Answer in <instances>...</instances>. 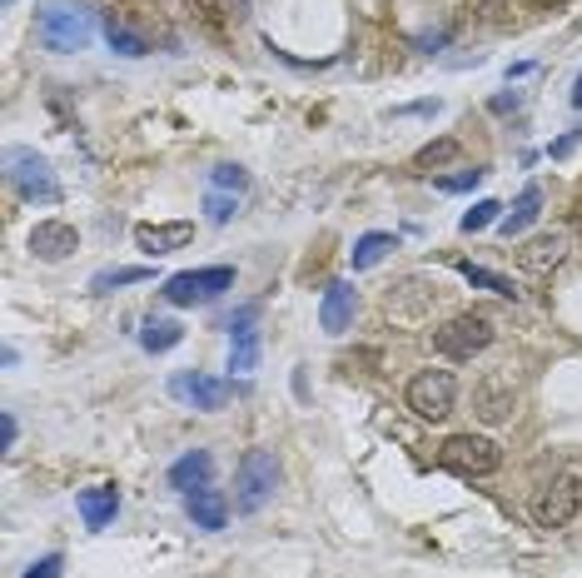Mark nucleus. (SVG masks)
Masks as SVG:
<instances>
[{
  "mask_svg": "<svg viewBox=\"0 0 582 578\" xmlns=\"http://www.w3.org/2000/svg\"><path fill=\"white\" fill-rule=\"evenodd\" d=\"M210 189H230V195H245L249 189V175L239 165H214L210 170Z\"/></svg>",
  "mask_w": 582,
  "mask_h": 578,
  "instance_id": "28",
  "label": "nucleus"
},
{
  "mask_svg": "<svg viewBox=\"0 0 582 578\" xmlns=\"http://www.w3.org/2000/svg\"><path fill=\"white\" fill-rule=\"evenodd\" d=\"M189 239H195V224L189 220H160V224H135V245L150 255V260H160V255H175V249H185Z\"/></svg>",
  "mask_w": 582,
  "mask_h": 578,
  "instance_id": "14",
  "label": "nucleus"
},
{
  "mask_svg": "<svg viewBox=\"0 0 582 578\" xmlns=\"http://www.w3.org/2000/svg\"><path fill=\"white\" fill-rule=\"evenodd\" d=\"M454 155H458V140H448V135H443V140H429L419 155H413V170H438V165H448Z\"/></svg>",
  "mask_w": 582,
  "mask_h": 578,
  "instance_id": "26",
  "label": "nucleus"
},
{
  "mask_svg": "<svg viewBox=\"0 0 582 578\" xmlns=\"http://www.w3.org/2000/svg\"><path fill=\"white\" fill-rule=\"evenodd\" d=\"M518 106H523V95H518V90H503V95H493V100H488L493 115H508V110H518Z\"/></svg>",
  "mask_w": 582,
  "mask_h": 578,
  "instance_id": "33",
  "label": "nucleus"
},
{
  "mask_svg": "<svg viewBox=\"0 0 582 578\" xmlns=\"http://www.w3.org/2000/svg\"><path fill=\"white\" fill-rule=\"evenodd\" d=\"M493 334H498V324H493L488 315L468 309V315H454L448 324L433 330V349H438L443 359H454V365H468V359H478L483 349H488Z\"/></svg>",
  "mask_w": 582,
  "mask_h": 578,
  "instance_id": "3",
  "label": "nucleus"
},
{
  "mask_svg": "<svg viewBox=\"0 0 582 578\" xmlns=\"http://www.w3.org/2000/svg\"><path fill=\"white\" fill-rule=\"evenodd\" d=\"M512 404H518V384H512L508 369H488V374L473 384V414L483 425H508Z\"/></svg>",
  "mask_w": 582,
  "mask_h": 578,
  "instance_id": "10",
  "label": "nucleus"
},
{
  "mask_svg": "<svg viewBox=\"0 0 582 578\" xmlns=\"http://www.w3.org/2000/svg\"><path fill=\"white\" fill-rule=\"evenodd\" d=\"M458 274H463L473 290H488V295H498V299H518V290H512V280H503V274H493V270H483V265H458Z\"/></svg>",
  "mask_w": 582,
  "mask_h": 578,
  "instance_id": "24",
  "label": "nucleus"
},
{
  "mask_svg": "<svg viewBox=\"0 0 582 578\" xmlns=\"http://www.w3.org/2000/svg\"><path fill=\"white\" fill-rule=\"evenodd\" d=\"M95 30H100V15L81 0H46L36 11V36L46 50L55 56H75V50H90Z\"/></svg>",
  "mask_w": 582,
  "mask_h": 578,
  "instance_id": "1",
  "label": "nucleus"
},
{
  "mask_svg": "<svg viewBox=\"0 0 582 578\" xmlns=\"http://www.w3.org/2000/svg\"><path fill=\"white\" fill-rule=\"evenodd\" d=\"M280 489V459L274 448H249L239 459V474H234V508L239 514H259V508L274 499Z\"/></svg>",
  "mask_w": 582,
  "mask_h": 578,
  "instance_id": "4",
  "label": "nucleus"
},
{
  "mask_svg": "<svg viewBox=\"0 0 582 578\" xmlns=\"http://www.w3.org/2000/svg\"><path fill=\"white\" fill-rule=\"evenodd\" d=\"M185 514H189V524L195 529H205V533H220L224 524H230V499L220 494V489H195V494H185Z\"/></svg>",
  "mask_w": 582,
  "mask_h": 578,
  "instance_id": "16",
  "label": "nucleus"
},
{
  "mask_svg": "<svg viewBox=\"0 0 582 578\" xmlns=\"http://www.w3.org/2000/svg\"><path fill=\"white\" fill-rule=\"evenodd\" d=\"M150 280V270L145 265H125V270H100L90 280V295H110V290H120V284H145Z\"/></svg>",
  "mask_w": 582,
  "mask_h": 578,
  "instance_id": "25",
  "label": "nucleus"
},
{
  "mask_svg": "<svg viewBox=\"0 0 582 578\" xmlns=\"http://www.w3.org/2000/svg\"><path fill=\"white\" fill-rule=\"evenodd\" d=\"M404 399L423 425H438V419H448L454 404H458V379L448 374V369H419V374L408 379Z\"/></svg>",
  "mask_w": 582,
  "mask_h": 578,
  "instance_id": "7",
  "label": "nucleus"
},
{
  "mask_svg": "<svg viewBox=\"0 0 582 578\" xmlns=\"http://www.w3.org/2000/svg\"><path fill=\"white\" fill-rule=\"evenodd\" d=\"M224 290H234V265H205V270H179L160 284V299L175 309H189V305H210L220 299Z\"/></svg>",
  "mask_w": 582,
  "mask_h": 578,
  "instance_id": "5",
  "label": "nucleus"
},
{
  "mask_svg": "<svg viewBox=\"0 0 582 578\" xmlns=\"http://www.w3.org/2000/svg\"><path fill=\"white\" fill-rule=\"evenodd\" d=\"M493 220H503V205H498V200H478L473 210L458 220V230H463V235H478V230H488Z\"/></svg>",
  "mask_w": 582,
  "mask_h": 578,
  "instance_id": "27",
  "label": "nucleus"
},
{
  "mask_svg": "<svg viewBox=\"0 0 582 578\" xmlns=\"http://www.w3.org/2000/svg\"><path fill=\"white\" fill-rule=\"evenodd\" d=\"M562 260H568V235H558V230H547V235H533L518 245V265H523L528 274H553Z\"/></svg>",
  "mask_w": 582,
  "mask_h": 578,
  "instance_id": "15",
  "label": "nucleus"
},
{
  "mask_svg": "<svg viewBox=\"0 0 582 578\" xmlns=\"http://www.w3.org/2000/svg\"><path fill=\"white\" fill-rule=\"evenodd\" d=\"M106 40H110V50H115V56H125V60L150 56V40H145L140 30H129L125 21H115V15H106Z\"/></svg>",
  "mask_w": 582,
  "mask_h": 578,
  "instance_id": "23",
  "label": "nucleus"
},
{
  "mask_svg": "<svg viewBox=\"0 0 582 578\" xmlns=\"http://www.w3.org/2000/svg\"><path fill=\"white\" fill-rule=\"evenodd\" d=\"M572 110H582V75H578V85H572Z\"/></svg>",
  "mask_w": 582,
  "mask_h": 578,
  "instance_id": "36",
  "label": "nucleus"
},
{
  "mask_svg": "<svg viewBox=\"0 0 582 578\" xmlns=\"http://www.w3.org/2000/svg\"><path fill=\"white\" fill-rule=\"evenodd\" d=\"M394 245H398V239L388 235V230H369V235H359V239H354V249H349L354 270H373V265L384 260V255H388Z\"/></svg>",
  "mask_w": 582,
  "mask_h": 578,
  "instance_id": "21",
  "label": "nucleus"
},
{
  "mask_svg": "<svg viewBox=\"0 0 582 578\" xmlns=\"http://www.w3.org/2000/svg\"><path fill=\"white\" fill-rule=\"evenodd\" d=\"M185 11L210 40H230V21H234L230 0H185Z\"/></svg>",
  "mask_w": 582,
  "mask_h": 578,
  "instance_id": "19",
  "label": "nucleus"
},
{
  "mask_svg": "<svg viewBox=\"0 0 582 578\" xmlns=\"http://www.w3.org/2000/svg\"><path fill=\"white\" fill-rule=\"evenodd\" d=\"M354 315H359V290L349 280H334L319 299V324L324 334H349L354 330Z\"/></svg>",
  "mask_w": 582,
  "mask_h": 578,
  "instance_id": "12",
  "label": "nucleus"
},
{
  "mask_svg": "<svg viewBox=\"0 0 582 578\" xmlns=\"http://www.w3.org/2000/svg\"><path fill=\"white\" fill-rule=\"evenodd\" d=\"M438 464L458 479H488V474H498L503 448L483 434H454L438 444Z\"/></svg>",
  "mask_w": 582,
  "mask_h": 578,
  "instance_id": "6",
  "label": "nucleus"
},
{
  "mask_svg": "<svg viewBox=\"0 0 582 578\" xmlns=\"http://www.w3.org/2000/svg\"><path fill=\"white\" fill-rule=\"evenodd\" d=\"M75 508H81L85 529H110L115 514H120V489L115 484H90V489H81Z\"/></svg>",
  "mask_w": 582,
  "mask_h": 578,
  "instance_id": "17",
  "label": "nucleus"
},
{
  "mask_svg": "<svg viewBox=\"0 0 582 578\" xmlns=\"http://www.w3.org/2000/svg\"><path fill=\"white\" fill-rule=\"evenodd\" d=\"M255 319H259V305H245L239 315L230 319V369H234V374H249V369L259 365V330H255Z\"/></svg>",
  "mask_w": 582,
  "mask_h": 578,
  "instance_id": "13",
  "label": "nucleus"
},
{
  "mask_svg": "<svg viewBox=\"0 0 582 578\" xmlns=\"http://www.w3.org/2000/svg\"><path fill=\"white\" fill-rule=\"evenodd\" d=\"M5 5H15V0H5Z\"/></svg>",
  "mask_w": 582,
  "mask_h": 578,
  "instance_id": "38",
  "label": "nucleus"
},
{
  "mask_svg": "<svg viewBox=\"0 0 582 578\" xmlns=\"http://www.w3.org/2000/svg\"><path fill=\"white\" fill-rule=\"evenodd\" d=\"M15 434H21V425H15V414L5 409L0 414V448H15Z\"/></svg>",
  "mask_w": 582,
  "mask_h": 578,
  "instance_id": "35",
  "label": "nucleus"
},
{
  "mask_svg": "<svg viewBox=\"0 0 582 578\" xmlns=\"http://www.w3.org/2000/svg\"><path fill=\"white\" fill-rule=\"evenodd\" d=\"M578 140H582V135H578V131H568V135H558V140H553V145H547V155H553V160H562V155H572V150H578Z\"/></svg>",
  "mask_w": 582,
  "mask_h": 578,
  "instance_id": "34",
  "label": "nucleus"
},
{
  "mask_svg": "<svg viewBox=\"0 0 582 578\" xmlns=\"http://www.w3.org/2000/svg\"><path fill=\"white\" fill-rule=\"evenodd\" d=\"M483 175H488V170H483V165H473V170H458V175H443V180H438V189H443V195H463V189H473Z\"/></svg>",
  "mask_w": 582,
  "mask_h": 578,
  "instance_id": "30",
  "label": "nucleus"
},
{
  "mask_svg": "<svg viewBox=\"0 0 582 578\" xmlns=\"http://www.w3.org/2000/svg\"><path fill=\"white\" fill-rule=\"evenodd\" d=\"M60 574H65V558H60V554H46V558H36V564L25 568L21 578H60Z\"/></svg>",
  "mask_w": 582,
  "mask_h": 578,
  "instance_id": "31",
  "label": "nucleus"
},
{
  "mask_svg": "<svg viewBox=\"0 0 582 578\" xmlns=\"http://www.w3.org/2000/svg\"><path fill=\"white\" fill-rule=\"evenodd\" d=\"M205 210H210V220H214V224H230V220H234V210H239V195L210 189V195H205Z\"/></svg>",
  "mask_w": 582,
  "mask_h": 578,
  "instance_id": "29",
  "label": "nucleus"
},
{
  "mask_svg": "<svg viewBox=\"0 0 582 578\" xmlns=\"http://www.w3.org/2000/svg\"><path fill=\"white\" fill-rule=\"evenodd\" d=\"M170 394H175L179 404H189V409H199V414H214V409L230 404L234 384L230 379L205 374V369H179V374H170Z\"/></svg>",
  "mask_w": 582,
  "mask_h": 578,
  "instance_id": "9",
  "label": "nucleus"
},
{
  "mask_svg": "<svg viewBox=\"0 0 582 578\" xmlns=\"http://www.w3.org/2000/svg\"><path fill=\"white\" fill-rule=\"evenodd\" d=\"M185 340V324H175V319H145V330H140V344L150 349V355H170L175 344Z\"/></svg>",
  "mask_w": 582,
  "mask_h": 578,
  "instance_id": "22",
  "label": "nucleus"
},
{
  "mask_svg": "<svg viewBox=\"0 0 582 578\" xmlns=\"http://www.w3.org/2000/svg\"><path fill=\"white\" fill-rule=\"evenodd\" d=\"M578 514H582V474H558V479L533 499L537 529H568Z\"/></svg>",
  "mask_w": 582,
  "mask_h": 578,
  "instance_id": "8",
  "label": "nucleus"
},
{
  "mask_svg": "<svg viewBox=\"0 0 582 578\" xmlns=\"http://www.w3.org/2000/svg\"><path fill=\"white\" fill-rule=\"evenodd\" d=\"M75 249H81V230L65 220H40L36 230H30V255L46 265H60V260H71Z\"/></svg>",
  "mask_w": 582,
  "mask_h": 578,
  "instance_id": "11",
  "label": "nucleus"
},
{
  "mask_svg": "<svg viewBox=\"0 0 582 578\" xmlns=\"http://www.w3.org/2000/svg\"><path fill=\"white\" fill-rule=\"evenodd\" d=\"M210 474H214V454H210V448H189L185 459L170 464V489H179V494H195V489L210 484Z\"/></svg>",
  "mask_w": 582,
  "mask_h": 578,
  "instance_id": "18",
  "label": "nucleus"
},
{
  "mask_svg": "<svg viewBox=\"0 0 582 578\" xmlns=\"http://www.w3.org/2000/svg\"><path fill=\"white\" fill-rule=\"evenodd\" d=\"M572 230H578V235H582V200L572 205Z\"/></svg>",
  "mask_w": 582,
  "mask_h": 578,
  "instance_id": "37",
  "label": "nucleus"
},
{
  "mask_svg": "<svg viewBox=\"0 0 582 578\" xmlns=\"http://www.w3.org/2000/svg\"><path fill=\"white\" fill-rule=\"evenodd\" d=\"M448 40H454V25H443V30H433V36H419V40H413V46H419V50H429V56H433V50H443V46H448Z\"/></svg>",
  "mask_w": 582,
  "mask_h": 578,
  "instance_id": "32",
  "label": "nucleus"
},
{
  "mask_svg": "<svg viewBox=\"0 0 582 578\" xmlns=\"http://www.w3.org/2000/svg\"><path fill=\"white\" fill-rule=\"evenodd\" d=\"M5 180H11V189L25 205H55L60 200V180H55V170H50V160L36 150H25V145H11V150H5Z\"/></svg>",
  "mask_w": 582,
  "mask_h": 578,
  "instance_id": "2",
  "label": "nucleus"
},
{
  "mask_svg": "<svg viewBox=\"0 0 582 578\" xmlns=\"http://www.w3.org/2000/svg\"><path fill=\"white\" fill-rule=\"evenodd\" d=\"M537 214H543V189H537V185H523V195H518V200H512V210H503V235H523V230H528V224H533L537 220Z\"/></svg>",
  "mask_w": 582,
  "mask_h": 578,
  "instance_id": "20",
  "label": "nucleus"
}]
</instances>
